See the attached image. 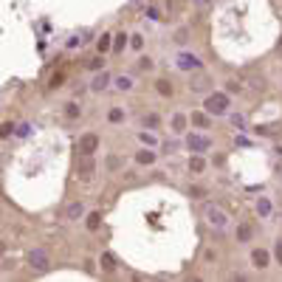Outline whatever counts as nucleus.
I'll return each instance as SVG.
<instances>
[{
    "instance_id": "1",
    "label": "nucleus",
    "mask_w": 282,
    "mask_h": 282,
    "mask_svg": "<svg viewBox=\"0 0 282 282\" xmlns=\"http://www.w3.org/2000/svg\"><path fill=\"white\" fill-rule=\"evenodd\" d=\"M204 217L209 220V226H212L215 231H226V229H229V217H226V212L220 209V206L204 204Z\"/></svg>"
},
{
    "instance_id": "2",
    "label": "nucleus",
    "mask_w": 282,
    "mask_h": 282,
    "mask_svg": "<svg viewBox=\"0 0 282 282\" xmlns=\"http://www.w3.org/2000/svg\"><path fill=\"white\" fill-rule=\"evenodd\" d=\"M204 107H206V113H212V116H223V113H229L231 102H229L226 93H209V96L204 99Z\"/></svg>"
},
{
    "instance_id": "3",
    "label": "nucleus",
    "mask_w": 282,
    "mask_h": 282,
    "mask_svg": "<svg viewBox=\"0 0 282 282\" xmlns=\"http://www.w3.org/2000/svg\"><path fill=\"white\" fill-rule=\"evenodd\" d=\"M175 65L181 68V71H197V68H204V62H200V57H195V54L184 51V54H178Z\"/></svg>"
},
{
    "instance_id": "4",
    "label": "nucleus",
    "mask_w": 282,
    "mask_h": 282,
    "mask_svg": "<svg viewBox=\"0 0 282 282\" xmlns=\"http://www.w3.org/2000/svg\"><path fill=\"white\" fill-rule=\"evenodd\" d=\"M96 147H99V136H96V133H85V136L79 138V152H82V155H93Z\"/></svg>"
},
{
    "instance_id": "5",
    "label": "nucleus",
    "mask_w": 282,
    "mask_h": 282,
    "mask_svg": "<svg viewBox=\"0 0 282 282\" xmlns=\"http://www.w3.org/2000/svg\"><path fill=\"white\" fill-rule=\"evenodd\" d=\"M186 147H189L192 152H206V150H212V141H209V138H204V136L189 133V136H186Z\"/></svg>"
},
{
    "instance_id": "6",
    "label": "nucleus",
    "mask_w": 282,
    "mask_h": 282,
    "mask_svg": "<svg viewBox=\"0 0 282 282\" xmlns=\"http://www.w3.org/2000/svg\"><path fill=\"white\" fill-rule=\"evenodd\" d=\"M28 265H31L34 271H46V268H48V254H46L43 249L28 251Z\"/></svg>"
},
{
    "instance_id": "7",
    "label": "nucleus",
    "mask_w": 282,
    "mask_h": 282,
    "mask_svg": "<svg viewBox=\"0 0 282 282\" xmlns=\"http://www.w3.org/2000/svg\"><path fill=\"white\" fill-rule=\"evenodd\" d=\"M251 263H254V268H268V265H271V254L265 249H254V251H251Z\"/></svg>"
},
{
    "instance_id": "8",
    "label": "nucleus",
    "mask_w": 282,
    "mask_h": 282,
    "mask_svg": "<svg viewBox=\"0 0 282 282\" xmlns=\"http://www.w3.org/2000/svg\"><path fill=\"white\" fill-rule=\"evenodd\" d=\"M136 161H138V164H144V167H150V164H155V161H158V152H152V150H138L136 152Z\"/></svg>"
},
{
    "instance_id": "9",
    "label": "nucleus",
    "mask_w": 282,
    "mask_h": 282,
    "mask_svg": "<svg viewBox=\"0 0 282 282\" xmlns=\"http://www.w3.org/2000/svg\"><path fill=\"white\" fill-rule=\"evenodd\" d=\"M93 170H96V164H93V155H85V158H82V164H79V175H82V178H91Z\"/></svg>"
},
{
    "instance_id": "10",
    "label": "nucleus",
    "mask_w": 282,
    "mask_h": 282,
    "mask_svg": "<svg viewBox=\"0 0 282 282\" xmlns=\"http://www.w3.org/2000/svg\"><path fill=\"white\" fill-rule=\"evenodd\" d=\"M271 212H274V206H271L268 197H257V215H260V217H271Z\"/></svg>"
},
{
    "instance_id": "11",
    "label": "nucleus",
    "mask_w": 282,
    "mask_h": 282,
    "mask_svg": "<svg viewBox=\"0 0 282 282\" xmlns=\"http://www.w3.org/2000/svg\"><path fill=\"white\" fill-rule=\"evenodd\" d=\"M107 85H110V73H105V71H102V73H99V76L91 82V88H93L96 93H99V91H105Z\"/></svg>"
},
{
    "instance_id": "12",
    "label": "nucleus",
    "mask_w": 282,
    "mask_h": 282,
    "mask_svg": "<svg viewBox=\"0 0 282 282\" xmlns=\"http://www.w3.org/2000/svg\"><path fill=\"white\" fill-rule=\"evenodd\" d=\"M102 271H105V274H113V271H116V257H113L110 251L102 254Z\"/></svg>"
},
{
    "instance_id": "13",
    "label": "nucleus",
    "mask_w": 282,
    "mask_h": 282,
    "mask_svg": "<svg viewBox=\"0 0 282 282\" xmlns=\"http://www.w3.org/2000/svg\"><path fill=\"white\" fill-rule=\"evenodd\" d=\"M192 125L195 127H200V130H209V116H206V113H192Z\"/></svg>"
},
{
    "instance_id": "14",
    "label": "nucleus",
    "mask_w": 282,
    "mask_h": 282,
    "mask_svg": "<svg viewBox=\"0 0 282 282\" xmlns=\"http://www.w3.org/2000/svg\"><path fill=\"white\" fill-rule=\"evenodd\" d=\"M251 234H254V231H251L249 223H240V226H237V240H240V243H249Z\"/></svg>"
},
{
    "instance_id": "15",
    "label": "nucleus",
    "mask_w": 282,
    "mask_h": 282,
    "mask_svg": "<svg viewBox=\"0 0 282 282\" xmlns=\"http://www.w3.org/2000/svg\"><path fill=\"white\" fill-rule=\"evenodd\" d=\"M110 46H113V37H110V34H102V37L96 39V48H99V54L110 51Z\"/></svg>"
},
{
    "instance_id": "16",
    "label": "nucleus",
    "mask_w": 282,
    "mask_h": 282,
    "mask_svg": "<svg viewBox=\"0 0 282 282\" xmlns=\"http://www.w3.org/2000/svg\"><path fill=\"white\" fill-rule=\"evenodd\" d=\"M155 91L161 93V96H172V85H170V79H158V82H155Z\"/></svg>"
},
{
    "instance_id": "17",
    "label": "nucleus",
    "mask_w": 282,
    "mask_h": 282,
    "mask_svg": "<svg viewBox=\"0 0 282 282\" xmlns=\"http://www.w3.org/2000/svg\"><path fill=\"white\" fill-rule=\"evenodd\" d=\"M85 68H88V71H102V68H105V57H93V59H88Z\"/></svg>"
},
{
    "instance_id": "18",
    "label": "nucleus",
    "mask_w": 282,
    "mask_h": 282,
    "mask_svg": "<svg viewBox=\"0 0 282 282\" xmlns=\"http://www.w3.org/2000/svg\"><path fill=\"white\" fill-rule=\"evenodd\" d=\"M113 85H116L118 91H130V88H133V79L130 76H116V79H113Z\"/></svg>"
},
{
    "instance_id": "19",
    "label": "nucleus",
    "mask_w": 282,
    "mask_h": 282,
    "mask_svg": "<svg viewBox=\"0 0 282 282\" xmlns=\"http://www.w3.org/2000/svg\"><path fill=\"white\" fill-rule=\"evenodd\" d=\"M181 130H186V118L181 113H175L172 116V133H181Z\"/></svg>"
},
{
    "instance_id": "20",
    "label": "nucleus",
    "mask_w": 282,
    "mask_h": 282,
    "mask_svg": "<svg viewBox=\"0 0 282 282\" xmlns=\"http://www.w3.org/2000/svg\"><path fill=\"white\" fill-rule=\"evenodd\" d=\"M65 116L68 118H79V116H82V107H79L76 102H68V105H65Z\"/></svg>"
},
{
    "instance_id": "21",
    "label": "nucleus",
    "mask_w": 282,
    "mask_h": 282,
    "mask_svg": "<svg viewBox=\"0 0 282 282\" xmlns=\"http://www.w3.org/2000/svg\"><path fill=\"white\" fill-rule=\"evenodd\" d=\"M99 223H102V217H99V212H91V215H88L85 217V226H88V229H99Z\"/></svg>"
},
{
    "instance_id": "22",
    "label": "nucleus",
    "mask_w": 282,
    "mask_h": 282,
    "mask_svg": "<svg viewBox=\"0 0 282 282\" xmlns=\"http://www.w3.org/2000/svg\"><path fill=\"white\" fill-rule=\"evenodd\" d=\"M127 39H130V37H127V34H116V39H113V51H125V46H127Z\"/></svg>"
},
{
    "instance_id": "23",
    "label": "nucleus",
    "mask_w": 282,
    "mask_h": 282,
    "mask_svg": "<svg viewBox=\"0 0 282 282\" xmlns=\"http://www.w3.org/2000/svg\"><path fill=\"white\" fill-rule=\"evenodd\" d=\"M107 122H125V110H122V107H113V110H107Z\"/></svg>"
},
{
    "instance_id": "24",
    "label": "nucleus",
    "mask_w": 282,
    "mask_h": 282,
    "mask_svg": "<svg viewBox=\"0 0 282 282\" xmlns=\"http://www.w3.org/2000/svg\"><path fill=\"white\" fill-rule=\"evenodd\" d=\"M158 125H161V118H158V113H147V116H144V127H150V130H155Z\"/></svg>"
},
{
    "instance_id": "25",
    "label": "nucleus",
    "mask_w": 282,
    "mask_h": 282,
    "mask_svg": "<svg viewBox=\"0 0 282 282\" xmlns=\"http://www.w3.org/2000/svg\"><path fill=\"white\" fill-rule=\"evenodd\" d=\"M82 212H85V209H82V204H71V206H68L65 215L71 217V220H76V217H82Z\"/></svg>"
},
{
    "instance_id": "26",
    "label": "nucleus",
    "mask_w": 282,
    "mask_h": 282,
    "mask_svg": "<svg viewBox=\"0 0 282 282\" xmlns=\"http://www.w3.org/2000/svg\"><path fill=\"white\" fill-rule=\"evenodd\" d=\"M189 170H192V172H204V170H206V161H204V158H197V155H195V158L189 161Z\"/></svg>"
},
{
    "instance_id": "27",
    "label": "nucleus",
    "mask_w": 282,
    "mask_h": 282,
    "mask_svg": "<svg viewBox=\"0 0 282 282\" xmlns=\"http://www.w3.org/2000/svg\"><path fill=\"white\" fill-rule=\"evenodd\" d=\"M9 136H14V122H3L0 125V138H9Z\"/></svg>"
},
{
    "instance_id": "28",
    "label": "nucleus",
    "mask_w": 282,
    "mask_h": 282,
    "mask_svg": "<svg viewBox=\"0 0 282 282\" xmlns=\"http://www.w3.org/2000/svg\"><path fill=\"white\" fill-rule=\"evenodd\" d=\"M62 82H65V73H54L51 82H48V91H57V88L62 85Z\"/></svg>"
},
{
    "instance_id": "29",
    "label": "nucleus",
    "mask_w": 282,
    "mask_h": 282,
    "mask_svg": "<svg viewBox=\"0 0 282 282\" xmlns=\"http://www.w3.org/2000/svg\"><path fill=\"white\" fill-rule=\"evenodd\" d=\"M122 164H125V161H122V158L118 155H107V170H122Z\"/></svg>"
},
{
    "instance_id": "30",
    "label": "nucleus",
    "mask_w": 282,
    "mask_h": 282,
    "mask_svg": "<svg viewBox=\"0 0 282 282\" xmlns=\"http://www.w3.org/2000/svg\"><path fill=\"white\" fill-rule=\"evenodd\" d=\"M130 46L136 48V51H141V48H144V37H141V34H133V37H130Z\"/></svg>"
},
{
    "instance_id": "31",
    "label": "nucleus",
    "mask_w": 282,
    "mask_h": 282,
    "mask_svg": "<svg viewBox=\"0 0 282 282\" xmlns=\"http://www.w3.org/2000/svg\"><path fill=\"white\" fill-rule=\"evenodd\" d=\"M186 37H189V31H186V28H178V31H175V43H178V46H181V43H186Z\"/></svg>"
},
{
    "instance_id": "32",
    "label": "nucleus",
    "mask_w": 282,
    "mask_h": 282,
    "mask_svg": "<svg viewBox=\"0 0 282 282\" xmlns=\"http://www.w3.org/2000/svg\"><path fill=\"white\" fill-rule=\"evenodd\" d=\"M138 68H141V71H150V68H152V59L150 57H141V59H138Z\"/></svg>"
},
{
    "instance_id": "33",
    "label": "nucleus",
    "mask_w": 282,
    "mask_h": 282,
    "mask_svg": "<svg viewBox=\"0 0 282 282\" xmlns=\"http://www.w3.org/2000/svg\"><path fill=\"white\" fill-rule=\"evenodd\" d=\"M141 141H144V144H158V138L150 136V133H141Z\"/></svg>"
},
{
    "instance_id": "34",
    "label": "nucleus",
    "mask_w": 282,
    "mask_h": 282,
    "mask_svg": "<svg viewBox=\"0 0 282 282\" xmlns=\"http://www.w3.org/2000/svg\"><path fill=\"white\" fill-rule=\"evenodd\" d=\"M274 254H276V263L282 265V240H279V243L274 246Z\"/></svg>"
},
{
    "instance_id": "35",
    "label": "nucleus",
    "mask_w": 282,
    "mask_h": 282,
    "mask_svg": "<svg viewBox=\"0 0 282 282\" xmlns=\"http://www.w3.org/2000/svg\"><path fill=\"white\" fill-rule=\"evenodd\" d=\"M226 91H229V93H240V85H237V82H226Z\"/></svg>"
},
{
    "instance_id": "36",
    "label": "nucleus",
    "mask_w": 282,
    "mask_h": 282,
    "mask_svg": "<svg viewBox=\"0 0 282 282\" xmlns=\"http://www.w3.org/2000/svg\"><path fill=\"white\" fill-rule=\"evenodd\" d=\"M147 17H150V20H161V14H158L155 9H147Z\"/></svg>"
},
{
    "instance_id": "37",
    "label": "nucleus",
    "mask_w": 282,
    "mask_h": 282,
    "mask_svg": "<svg viewBox=\"0 0 282 282\" xmlns=\"http://www.w3.org/2000/svg\"><path fill=\"white\" fill-rule=\"evenodd\" d=\"M3 251H6V246H3V243H0V254H3Z\"/></svg>"
},
{
    "instance_id": "38",
    "label": "nucleus",
    "mask_w": 282,
    "mask_h": 282,
    "mask_svg": "<svg viewBox=\"0 0 282 282\" xmlns=\"http://www.w3.org/2000/svg\"><path fill=\"white\" fill-rule=\"evenodd\" d=\"M200 3H209V0H200Z\"/></svg>"
}]
</instances>
